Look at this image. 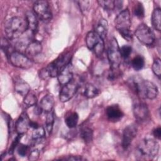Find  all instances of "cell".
Here are the masks:
<instances>
[{"mask_svg": "<svg viewBox=\"0 0 161 161\" xmlns=\"http://www.w3.org/2000/svg\"><path fill=\"white\" fill-rule=\"evenodd\" d=\"M128 82L131 89L142 98L153 99L158 95V88L151 81L135 76L130 78Z\"/></svg>", "mask_w": 161, "mask_h": 161, "instance_id": "obj_1", "label": "cell"}, {"mask_svg": "<svg viewBox=\"0 0 161 161\" xmlns=\"http://www.w3.org/2000/svg\"><path fill=\"white\" fill-rule=\"evenodd\" d=\"M28 30V23L25 18L14 16L6 21L4 25V31L9 39L13 40L19 38Z\"/></svg>", "mask_w": 161, "mask_h": 161, "instance_id": "obj_2", "label": "cell"}, {"mask_svg": "<svg viewBox=\"0 0 161 161\" xmlns=\"http://www.w3.org/2000/svg\"><path fill=\"white\" fill-rule=\"evenodd\" d=\"M159 144L152 138L142 140L136 149V157L139 160H152L158 154Z\"/></svg>", "mask_w": 161, "mask_h": 161, "instance_id": "obj_3", "label": "cell"}, {"mask_svg": "<svg viewBox=\"0 0 161 161\" xmlns=\"http://www.w3.org/2000/svg\"><path fill=\"white\" fill-rule=\"evenodd\" d=\"M114 25L116 30L125 40L128 41L132 40V34L130 30L131 22L128 9L121 11L117 15L114 19Z\"/></svg>", "mask_w": 161, "mask_h": 161, "instance_id": "obj_4", "label": "cell"}, {"mask_svg": "<svg viewBox=\"0 0 161 161\" xmlns=\"http://www.w3.org/2000/svg\"><path fill=\"white\" fill-rule=\"evenodd\" d=\"M70 58L71 56L68 53L59 55L55 60L50 63L47 67L41 70L40 76L42 77L43 76L44 78L47 77H57L61 69L70 62Z\"/></svg>", "mask_w": 161, "mask_h": 161, "instance_id": "obj_5", "label": "cell"}, {"mask_svg": "<svg viewBox=\"0 0 161 161\" xmlns=\"http://www.w3.org/2000/svg\"><path fill=\"white\" fill-rule=\"evenodd\" d=\"M86 43L87 48L92 51L96 55L101 57L104 51V40L94 31L87 33L86 37Z\"/></svg>", "mask_w": 161, "mask_h": 161, "instance_id": "obj_6", "label": "cell"}, {"mask_svg": "<svg viewBox=\"0 0 161 161\" xmlns=\"http://www.w3.org/2000/svg\"><path fill=\"white\" fill-rule=\"evenodd\" d=\"M107 55L111 67L110 69H119L121 57L118 42L114 38L109 41L107 50Z\"/></svg>", "mask_w": 161, "mask_h": 161, "instance_id": "obj_7", "label": "cell"}, {"mask_svg": "<svg viewBox=\"0 0 161 161\" xmlns=\"http://www.w3.org/2000/svg\"><path fill=\"white\" fill-rule=\"evenodd\" d=\"M135 35L139 42L145 45H152L155 41L153 31L145 23H142L138 26L135 31Z\"/></svg>", "mask_w": 161, "mask_h": 161, "instance_id": "obj_8", "label": "cell"}, {"mask_svg": "<svg viewBox=\"0 0 161 161\" xmlns=\"http://www.w3.org/2000/svg\"><path fill=\"white\" fill-rule=\"evenodd\" d=\"M33 9L34 13L42 21H48L52 17L51 9L47 1L40 0L36 1L33 4Z\"/></svg>", "mask_w": 161, "mask_h": 161, "instance_id": "obj_9", "label": "cell"}, {"mask_svg": "<svg viewBox=\"0 0 161 161\" xmlns=\"http://www.w3.org/2000/svg\"><path fill=\"white\" fill-rule=\"evenodd\" d=\"M8 57L11 64L16 67L28 69L33 65L30 58L18 51L14 50L10 53Z\"/></svg>", "mask_w": 161, "mask_h": 161, "instance_id": "obj_10", "label": "cell"}, {"mask_svg": "<svg viewBox=\"0 0 161 161\" xmlns=\"http://www.w3.org/2000/svg\"><path fill=\"white\" fill-rule=\"evenodd\" d=\"M79 82L74 78L69 82L63 85L59 94V99L65 103L71 99L77 92L79 87Z\"/></svg>", "mask_w": 161, "mask_h": 161, "instance_id": "obj_11", "label": "cell"}, {"mask_svg": "<svg viewBox=\"0 0 161 161\" xmlns=\"http://www.w3.org/2000/svg\"><path fill=\"white\" fill-rule=\"evenodd\" d=\"M138 132V128L135 124H131L125 128L122 135V147L126 150L136 137Z\"/></svg>", "mask_w": 161, "mask_h": 161, "instance_id": "obj_12", "label": "cell"}, {"mask_svg": "<svg viewBox=\"0 0 161 161\" xmlns=\"http://www.w3.org/2000/svg\"><path fill=\"white\" fill-rule=\"evenodd\" d=\"M133 112L135 118L139 122L143 123L150 118V111L146 104L138 103L133 106Z\"/></svg>", "mask_w": 161, "mask_h": 161, "instance_id": "obj_13", "label": "cell"}, {"mask_svg": "<svg viewBox=\"0 0 161 161\" xmlns=\"http://www.w3.org/2000/svg\"><path fill=\"white\" fill-rule=\"evenodd\" d=\"M73 75V66L70 62L64 66L58 73L57 75L58 82L62 86L69 82L74 78Z\"/></svg>", "mask_w": 161, "mask_h": 161, "instance_id": "obj_14", "label": "cell"}, {"mask_svg": "<svg viewBox=\"0 0 161 161\" xmlns=\"http://www.w3.org/2000/svg\"><path fill=\"white\" fill-rule=\"evenodd\" d=\"M30 121L31 120L30 119L26 113H22L19 116L15 124V128L17 133L24 135V133H26L28 129L30 128Z\"/></svg>", "mask_w": 161, "mask_h": 161, "instance_id": "obj_15", "label": "cell"}, {"mask_svg": "<svg viewBox=\"0 0 161 161\" xmlns=\"http://www.w3.org/2000/svg\"><path fill=\"white\" fill-rule=\"evenodd\" d=\"M106 114L108 119L112 122L119 121L123 116V113L117 104H112L107 107Z\"/></svg>", "mask_w": 161, "mask_h": 161, "instance_id": "obj_16", "label": "cell"}, {"mask_svg": "<svg viewBox=\"0 0 161 161\" xmlns=\"http://www.w3.org/2000/svg\"><path fill=\"white\" fill-rule=\"evenodd\" d=\"M42 44L37 40H32L29 42L25 49L26 55L30 58L38 55L42 52Z\"/></svg>", "mask_w": 161, "mask_h": 161, "instance_id": "obj_17", "label": "cell"}, {"mask_svg": "<svg viewBox=\"0 0 161 161\" xmlns=\"http://www.w3.org/2000/svg\"><path fill=\"white\" fill-rule=\"evenodd\" d=\"M25 18L28 23V30L33 33L36 34L38 27V18L33 11H28L26 13Z\"/></svg>", "mask_w": 161, "mask_h": 161, "instance_id": "obj_18", "label": "cell"}, {"mask_svg": "<svg viewBox=\"0 0 161 161\" xmlns=\"http://www.w3.org/2000/svg\"><path fill=\"white\" fill-rule=\"evenodd\" d=\"M53 106H54V98H53V96L50 94H48L44 96L42 98L39 104V106L42 109V111L45 112L46 113L52 111Z\"/></svg>", "mask_w": 161, "mask_h": 161, "instance_id": "obj_19", "label": "cell"}, {"mask_svg": "<svg viewBox=\"0 0 161 161\" xmlns=\"http://www.w3.org/2000/svg\"><path fill=\"white\" fill-rule=\"evenodd\" d=\"M14 89L18 94L24 97L30 91L29 84L21 79H18L15 80Z\"/></svg>", "mask_w": 161, "mask_h": 161, "instance_id": "obj_20", "label": "cell"}, {"mask_svg": "<svg viewBox=\"0 0 161 161\" xmlns=\"http://www.w3.org/2000/svg\"><path fill=\"white\" fill-rule=\"evenodd\" d=\"M94 31L103 40L106 38L108 31V23L106 19L104 18L100 19L96 25Z\"/></svg>", "mask_w": 161, "mask_h": 161, "instance_id": "obj_21", "label": "cell"}, {"mask_svg": "<svg viewBox=\"0 0 161 161\" xmlns=\"http://www.w3.org/2000/svg\"><path fill=\"white\" fill-rule=\"evenodd\" d=\"M151 21L153 27L160 31L161 30V10L159 8H155L153 11Z\"/></svg>", "mask_w": 161, "mask_h": 161, "instance_id": "obj_22", "label": "cell"}, {"mask_svg": "<svg viewBox=\"0 0 161 161\" xmlns=\"http://www.w3.org/2000/svg\"><path fill=\"white\" fill-rule=\"evenodd\" d=\"M79 115L76 112H69L65 116V123L68 128H73L77 125Z\"/></svg>", "mask_w": 161, "mask_h": 161, "instance_id": "obj_23", "label": "cell"}, {"mask_svg": "<svg viewBox=\"0 0 161 161\" xmlns=\"http://www.w3.org/2000/svg\"><path fill=\"white\" fill-rule=\"evenodd\" d=\"M99 94V90L92 84L88 83L85 86L84 95L87 98H94L98 96Z\"/></svg>", "mask_w": 161, "mask_h": 161, "instance_id": "obj_24", "label": "cell"}, {"mask_svg": "<svg viewBox=\"0 0 161 161\" xmlns=\"http://www.w3.org/2000/svg\"><path fill=\"white\" fill-rule=\"evenodd\" d=\"M45 135V132L43 126H39L38 128L33 129V131L32 133V140L33 141V143H41Z\"/></svg>", "mask_w": 161, "mask_h": 161, "instance_id": "obj_25", "label": "cell"}, {"mask_svg": "<svg viewBox=\"0 0 161 161\" xmlns=\"http://www.w3.org/2000/svg\"><path fill=\"white\" fill-rule=\"evenodd\" d=\"M80 136L86 143H89L91 142L93 138L92 130L89 127H84L81 130Z\"/></svg>", "mask_w": 161, "mask_h": 161, "instance_id": "obj_26", "label": "cell"}, {"mask_svg": "<svg viewBox=\"0 0 161 161\" xmlns=\"http://www.w3.org/2000/svg\"><path fill=\"white\" fill-rule=\"evenodd\" d=\"M37 103V97L34 92L30 91L25 96L23 100L24 104L27 107H31L36 105Z\"/></svg>", "mask_w": 161, "mask_h": 161, "instance_id": "obj_27", "label": "cell"}, {"mask_svg": "<svg viewBox=\"0 0 161 161\" xmlns=\"http://www.w3.org/2000/svg\"><path fill=\"white\" fill-rule=\"evenodd\" d=\"M54 123V114L53 110L47 113L46 116V121H45V126H46V130L48 135H50Z\"/></svg>", "mask_w": 161, "mask_h": 161, "instance_id": "obj_28", "label": "cell"}, {"mask_svg": "<svg viewBox=\"0 0 161 161\" xmlns=\"http://www.w3.org/2000/svg\"><path fill=\"white\" fill-rule=\"evenodd\" d=\"M145 65V60L141 55L135 56L131 60V66L135 70H140L143 69Z\"/></svg>", "mask_w": 161, "mask_h": 161, "instance_id": "obj_29", "label": "cell"}, {"mask_svg": "<svg viewBox=\"0 0 161 161\" xmlns=\"http://www.w3.org/2000/svg\"><path fill=\"white\" fill-rule=\"evenodd\" d=\"M97 3L100 5V6H101L104 10H106L108 12H111L113 11L116 8L115 1L99 0V1H97Z\"/></svg>", "mask_w": 161, "mask_h": 161, "instance_id": "obj_30", "label": "cell"}, {"mask_svg": "<svg viewBox=\"0 0 161 161\" xmlns=\"http://www.w3.org/2000/svg\"><path fill=\"white\" fill-rule=\"evenodd\" d=\"M133 13L135 16H136L138 18H142L145 15V10L144 7L142 3L138 2L133 8Z\"/></svg>", "mask_w": 161, "mask_h": 161, "instance_id": "obj_31", "label": "cell"}, {"mask_svg": "<svg viewBox=\"0 0 161 161\" xmlns=\"http://www.w3.org/2000/svg\"><path fill=\"white\" fill-rule=\"evenodd\" d=\"M1 49L4 52V53L6 54V55L8 57H9V55H10V53L13 52L14 50H12L11 49V45L9 43V42H8V40L5 38H2V40H1Z\"/></svg>", "mask_w": 161, "mask_h": 161, "instance_id": "obj_32", "label": "cell"}, {"mask_svg": "<svg viewBox=\"0 0 161 161\" xmlns=\"http://www.w3.org/2000/svg\"><path fill=\"white\" fill-rule=\"evenodd\" d=\"M152 70L155 75L158 77H160L161 75V62L159 58H157L152 64Z\"/></svg>", "mask_w": 161, "mask_h": 161, "instance_id": "obj_33", "label": "cell"}, {"mask_svg": "<svg viewBox=\"0 0 161 161\" xmlns=\"http://www.w3.org/2000/svg\"><path fill=\"white\" fill-rule=\"evenodd\" d=\"M119 52L121 57L125 59L128 58L132 52V48L129 45H123L119 48Z\"/></svg>", "mask_w": 161, "mask_h": 161, "instance_id": "obj_34", "label": "cell"}, {"mask_svg": "<svg viewBox=\"0 0 161 161\" xmlns=\"http://www.w3.org/2000/svg\"><path fill=\"white\" fill-rule=\"evenodd\" d=\"M40 155V150L33 145V147L31 148V151H30L28 159L30 160H36L38 158Z\"/></svg>", "mask_w": 161, "mask_h": 161, "instance_id": "obj_35", "label": "cell"}, {"mask_svg": "<svg viewBox=\"0 0 161 161\" xmlns=\"http://www.w3.org/2000/svg\"><path fill=\"white\" fill-rule=\"evenodd\" d=\"M23 135L22 134H18V135L16 136V138L14 139V140L13 141L11 146H10V148L9 149V154H13L15 148L17 147L19 143V141L21 140V138H22Z\"/></svg>", "mask_w": 161, "mask_h": 161, "instance_id": "obj_36", "label": "cell"}, {"mask_svg": "<svg viewBox=\"0 0 161 161\" xmlns=\"http://www.w3.org/2000/svg\"><path fill=\"white\" fill-rule=\"evenodd\" d=\"M16 150L19 155L21 157H25L28 151V147L26 145L19 143L16 147Z\"/></svg>", "mask_w": 161, "mask_h": 161, "instance_id": "obj_37", "label": "cell"}, {"mask_svg": "<svg viewBox=\"0 0 161 161\" xmlns=\"http://www.w3.org/2000/svg\"><path fill=\"white\" fill-rule=\"evenodd\" d=\"M80 8L82 12H86L88 11L90 6V1H80L78 2Z\"/></svg>", "mask_w": 161, "mask_h": 161, "instance_id": "obj_38", "label": "cell"}, {"mask_svg": "<svg viewBox=\"0 0 161 161\" xmlns=\"http://www.w3.org/2000/svg\"><path fill=\"white\" fill-rule=\"evenodd\" d=\"M153 135L155 138L157 139H160L161 136V128L160 127L156 128L153 130Z\"/></svg>", "mask_w": 161, "mask_h": 161, "instance_id": "obj_39", "label": "cell"}, {"mask_svg": "<svg viewBox=\"0 0 161 161\" xmlns=\"http://www.w3.org/2000/svg\"><path fill=\"white\" fill-rule=\"evenodd\" d=\"M65 160H84L82 157L80 156H69V157L65 158Z\"/></svg>", "mask_w": 161, "mask_h": 161, "instance_id": "obj_40", "label": "cell"}, {"mask_svg": "<svg viewBox=\"0 0 161 161\" xmlns=\"http://www.w3.org/2000/svg\"><path fill=\"white\" fill-rule=\"evenodd\" d=\"M39 126L40 125L36 122H35L33 121H30V127L33 129H35V128H38Z\"/></svg>", "mask_w": 161, "mask_h": 161, "instance_id": "obj_41", "label": "cell"}, {"mask_svg": "<svg viewBox=\"0 0 161 161\" xmlns=\"http://www.w3.org/2000/svg\"><path fill=\"white\" fill-rule=\"evenodd\" d=\"M8 119V122H9V123H10V122H11V120H10V118L8 116V119ZM8 127H9V128H11V124L9 125H8Z\"/></svg>", "mask_w": 161, "mask_h": 161, "instance_id": "obj_42", "label": "cell"}]
</instances>
